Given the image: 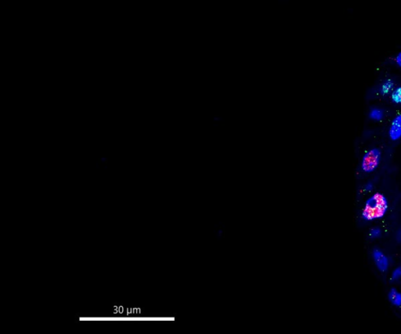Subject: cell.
<instances>
[{
	"label": "cell",
	"instance_id": "1",
	"mask_svg": "<svg viewBox=\"0 0 401 334\" xmlns=\"http://www.w3.org/2000/svg\"><path fill=\"white\" fill-rule=\"evenodd\" d=\"M388 208V203L381 193H376L368 200L362 212V216L367 221L380 219L385 215Z\"/></svg>",
	"mask_w": 401,
	"mask_h": 334
},
{
	"label": "cell",
	"instance_id": "2",
	"mask_svg": "<svg viewBox=\"0 0 401 334\" xmlns=\"http://www.w3.org/2000/svg\"><path fill=\"white\" fill-rule=\"evenodd\" d=\"M380 150L377 148L372 149L364 154L362 161V168L364 172H372L380 164Z\"/></svg>",
	"mask_w": 401,
	"mask_h": 334
},
{
	"label": "cell",
	"instance_id": "3",
	"mask_svg": "<svg viewBox=\"0 0 401 334\" xmlns=\"http://www.w3.org/2000/svg\"><path fill=\"white\" fill-rule=\"evenodd\" d=\"M372 256L378 270L382 273L386 271L388 268V260L387 257L378 249H374Z\"/></svg>",
	"mask_w": 401,
	"mask_h": 334
},
{
	"label": "cell",
	"instance_id": "4",
	"mask_svg": "<svg viewBox=\"0 0 401 334\" xmlns=\"http://www.w3.org/2000/svg\"><path fill=\"white\" fill-rule=\"evenodd\" d=\"M390 136L392 140H398L401 137V114L394 118L390 128Z\"/></svg>",
	"mask_w": 401,
	"mask_h": 334
},
{
	"label": "cell",
	"instance_id": "5",
	"mask_svg": "<svg viewBox=\"0 0 401 334\" xmlns=\"http://www.w3.org/2000/svg\"><path fill=\"white\" fill-rule=\"evenodd\" d=\"M388 300L390 301L391 303H392L394 306L400 307L401 294L399 291L392 288V289H391L390 292H388Z\"/></svg>",
	"mask_w": 401,
	"mask_h": 334
},
{
	"label": "cell",
	"instance_id": "6",
	"mask_svg": "<svg viewBox=\"0 0 401 334\" xmlns=\"http://www.w3.org/2000/svg\"><path fill=\"white\" fill-rule=\"evenodd\" d=\"M370 118L376 121H380L383 118V112L380 109L374 108L370 110Z\"/></svg>",
	"mask_w": 401,
	"mask_h": 334
},
{
	"label": "cell",
	"instance_id": "7",
	"mask_svg": "<svg viewBox=\"0 0 401 334\" xmlns=\"http://www.w3.org/2000/svg\"><path fill=\"white\" fill-rule=\"evenodd\" d=\"M401 278V266L396 268L394 272H392V279L394 280H398Z\"/></svg>",
	"mask_w": 401,
	"mask_h": 334
},
{
	"label": "cell",
	"instance_id": "8",
	"mask_svg": "<svg viewBox=\"0 0 401 334\" xmlns=\"http://www.w3.org/2000/svg\"><path fill=\"white\" fill-rule=\"evenodd\" d=\"M392 99L396 103H401V88H400L396 92H394V95H392Z\"/></svg>",
	"mask_w": 401,
	"mask_h": 334
},
{
	"label": "cell",
	"instance_id": "9",
	"mask_svg": "<svg viewBox=\"0 0 401 334\" xmlns=\"http://www.w3.org/2000/svg\"><path fill=\"white\" fill-rule=\"evenodd\" d=\"M381 235V230L378 228H374L372 231H370V236L374 237V238H378Z\"/></svg>",
	"mask_w": 401,
	"mask_h": 334
},
{
	"label": "cell",
	"instance_id": "10",
	"mask_svg": "<svg viewBox=\"0 0 401 334\" xmlns=\"http://www.w3.org/2000/svg\"><path fill=\"white\" fill-rule=\"evenodd\" d=\"M396 62H398V65L401 67V52H400L398 57H396Z\"/></svg>",
	"mask_w": 401,
	"mask_h": 334
}]
</instances>
